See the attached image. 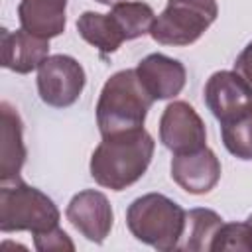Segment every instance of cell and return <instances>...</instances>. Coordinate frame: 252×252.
Masks as SVG:
<instances>
[{"instance_id": "6", "label": "cell", "mask_w": 252, "mask_h": 252, "mask_svg": "<svg viewBox=\"0 0 252 252\" xmlns=\"http://www.w3.org/2000/svg\"><path fill=\"white\" fill-rule=\"evenodd\" d=\"M85 69L71 55H49L37 69L39 98L53 108L75 104L85 89Z\"/></svg>"}, {"instance_id": "5", "label": "cell", "mask_w": 252, "mask_h": 252, "mask_svg": "<svg viewBox=\"0 0 252 252\" xmlns=\"http://www.w3.org/2000/svg\"><path fill=\"white\" fill-rule=\"evenodd\" d=\"M217 0H167L150 35L161 45H191L217 20Z\"/></svg>"}, {"instance_id": "23", "label": "cell", "mask_w": 252, "mask_h": 252, "mask_svg": "<svg viewBox=\"0 0 252 252\" xmlns=\"http://www.w3.org/2000/svg\"><path fill=\"white\" fill-rule=\"evenodd\" d=\"M248 222H250V226H252V215H250V217H248Z\"/></svg>"}, {"instance_id": "7", "label": "cell", "mask_w": 252, "mask_h": 252, "mask_svg": "<svg viewBox=\"0 0 252 252\" xmlns=\"http://www.w3.org/2000/svg\"><path fill=\"white\" fill-rule=\"evenodd\" d=\"M159 140L173 156L197 152L207 146L205 122L189 102L173 100L159 118Z\"/></svg>"}, {"instance_id": "3", "label": "cell", "mask_w": 252, "mask_h": 252, "mask_svg": "<svg viewBox=\"0 0 252 252\" xmlns=\"http://www.w3.org/2000/svg\"><path fill=\"white\" fill-rule=\"evenodd\" d=\"M187 213L161 193H146L134 199L126 211V224L132 236L156 250L179 248Z\"/></svg>"}, {"instance_id": "22", "label": "cell", "mask_w": 252, "mask_h": 252, "mask_svg": "<svg viewBox=\"0 0 252 252\" xmlns=\"http://www.w3.org/2000/svg\"><path fill=\"white\" fill-rule=\"evenodd\" d=\"M96 2H100V4H104V6H116V4L126 2V0H96Z\"/></svg>"}, {"instance_id": "20", "label": "cell", "mask_w": 252, "mask_h": 252, "mask_svg": "<svg viewBox=\"0 0 252 252\" xmlns=\"http://www.w3.org/2000/svg\"><path fill=\"white\" fill-rule=\"evenodd\" d=\"M33 242L39 252H49V250H71L73 252L75 250V244L71 242L69 234L59 226L33 234Z\"/></svg>"}, {"instance_id": "13", "label": "cell", "mask_w": 252, "mask_h": 252, "mask_svg": "<svg viewBox=\"0 0 252 252\" xmlns=\"http://www.w3.org/2000/svg\"><path fill=\"white\" fill-rule=\"evenodd\" d=\"M26 161L22 120L10 102L0 104V181L20 177Z\"/></svg>"}, {"instance_id": "17", "label": "cell", "mask_w": 252, "mask_h": 252, "mask_svg": "<svg viewBox=\"0 0 252 252\" xmlns=\"http://www.w3.org/2000/svg\"><path fill=\"white\" fill-rule=\"evenodd\" d=\"M110 16L114 18L116 26L120 28L124 39H136L152 32L156 22V14L150 4L146 2H120L112 6Z\"/></svg>"}, {"instance_id": "14", "label": "cell", "mask_w": 252, "mask_h": 252, "mask_svg": "<svg viewBox=\"0 0 252 252\" xmlns=\"http://www.w3.org/2000/svg\"><path fill=\"white\" fill-rule=\"evenodd\" d=\"M67 0H20L18 18L20 26L39 37L51 39L63 33L67 16Z\"/></svg>"}, {"instance_id": "18", "label": "cell", "mask_w": 252, "mask_h": 252, "mask_svg": "<svg viewBox=\"0 0 252 252\" xmlns=\"http://www.w3.org/2000/svg\"><path fill=\"white\" fill-rule=\"evenodd\" d=\"M224 148L238 159H252V108L220 122Z\"/></svg>"}, {"instance_id": "11", "label": "cell", "mask_w": 252, "mask_h": 252, "mask_svg": "<svg viewBox=\"0 0 252 252\" xmlns=\"http://www.w3.org/2000/svg\"><path fill=\"white\" fill-rule=\"evenodd\" d=\"M49 57V39L33 35L24 28L10 32H0V59L2 67L14 73L26 75L35 69Z\"/></svg>"}, {"instance_id": "19", "label": "cell", "mask_w": 252, "mask_h": 252, "mask_svg": "<svg viewBox=\"0 0 252 252\" xmlns=\"http://www.w3.org/2000/svg\"><path fill=\"white\" fill-rule=\"evenodd\" d=\"M211 250H244L252 252V226L250 222H222L213 238Z\"/></svg>"}, {"instance_id": "8", "label": "cell", "mask_w": 252, "mask_h": 252, "mask_svg": "<svg viewBox=\"0 0 252 252\" xmlns=\"http://www.w3.org/2000/svg\"><path fill=\"white\" fill-rule=\"evenodd\" d=\"M65 217L75 230L94 244L106 240L114 222V213L106 195L96 189H85L73 195L65 209Z\"/></svg>"}, {"instance_id": "2", "label": "cell", "mask_w": 252, "mask_h": 252, "mask_svg": "<svg viewBox=\"0 0 252 252\" xmlns=\"http://www.w3.org/2000/svg\"><path fill=\"white\" fill-rule=\"evenodd\" d=\"M152 104L154 98L142 85L136 69L114 73L104 83L96 102V124L100 136L142 128Z\"/></svg>"}, {"instance_id": "16", "label": "cell", "mask_w": 252, "mask_h": 252, "mask_svg": "<svg viewBox=\"0 0 252 252\" xmlns=\"http://www.w3.org/2000/svg\"><path fill=\"white\" fill-rule=\"evenodd\" d=\"M222 219L211 211V209H191L185 219V230H183V244H179L181 250H193L203 252L211 250L213 238L222 226Z\"/></svg>"}, {"instance_id": "10", "label": "cell", "mask_w": 252, "mask_h": 252, "mask_svg": "<svg viewBox=\"0 0 252 252\" xmlns=\"http://www.w3.org/2000/svg\"><path fill=\"white\" fill-rule=\"evenodd\" d=\"M171 179L191 195H205L220 179V161L211 148L177 154L171 159Z\"/></svg>"}, {"instance_id": "9", "label": "cell", "mask_w": 252, "mask_h": 252, "mask_svg": "<svg viewBox=\"0 0 252 252\" xmlns=\"http://www.w3.org/2000/svg\"><path fill=\"white\" fill-rule=\"evenodd\" d=\"M205 102L213 116L222 122L252 108V89L236 71H217L205 85Z\"/></svg>"}, {"instance_id": "4", "label": "cell", "mask_w": 252, "mask_h": 252, "mask_svg": "<svg viewBox=\"0 0 252 252\" xmlns=\"http://www.w3.org/2000/svg\"><path fill=\"white\" fill-rule=\"evenodd\" d=\"M59 226V209L39 189L24 183L20 177L0 181V230L33 234Z\"/></svg>"}, {"instance_id": "12", "label": "cell", "mask_w": 252, "mask_h": 252, "mask_svg": "<svg viewBox=\"0 0 252 252\" xmlns=\"http://www.w3.org/2000/svg\"><path fill=\"white\" fill-rule=\"evenodd\" d=\"M136 73L154 100H167L177 96L183 91L187 79L183 63L163 53H150L144 57L138 63Z\"/></svg>"}, {"instance_id": "1", "label": "cell", "mask_w": 252, "mask_h": 252, "mask_svg": "<svg viewBox=\"0 0 252 252\" xmlns=\"http://www.w3.org/2000/svg\"><path fill=\"white\" fill-rule=\"evenodd\" d=\"M154 150L156 142L144 126L122 134L102 136V142L91 156V175L100 187L122 191L146 173Z\"/></svg>"}, {"instance_id": "21", "label": "cell", "mask_w": 252, "mask_h": 252, "mask_svg": "<svg viewBox=\"0 0 252 252\" xmlns=\"http://www.w3.org/2000/svg\"><path fill=\"white\" fill-rule=\"evenodd\" d=\"M234 71L250 85L252 89V41L242 49V53L234 61Z\"/></svg>"}, {"instance_id": "15", "label": "cell", "mask_w": 252, "mask_h": 252, "mask_svg": "<svg viewBox=\"0 0 252 252\" xmlns=\"http://www.w3.org/2000/svg\"><path fill=\"white\" fill-rule=\"evenodd\" d=\"M77 32L87 43L96 47L102 55L114 53L122 45V41H126L110 14H100L91 10L83 12L77 20Z\"/></svg>"}]
</instances>
